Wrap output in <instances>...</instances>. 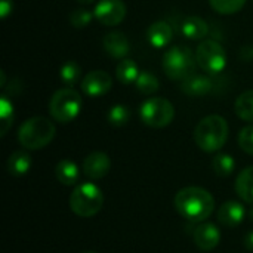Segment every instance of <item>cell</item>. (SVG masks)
<instances>
[{"mask_svg": "<svg viewBox=\"0 0 253 253\" xmlns=\"http://www.w3.org/2000/svg\"><path fill=\"white\" fill-rule=\"evenodd\" d=\"M80 76H82V68L76 61H67L59 68V77L62 83L67 84L68 87H73L80 80Z\"/></svg>", "mask_w": 253, "mask_h": 253, "instance_id": "24", "label": "cell"}, {"mask_svg": "<svg viewBox=\"0 0 253 253\" xmlns=\"http://www.w3.org/2000/svg\"><path fill=\"white\" fill-rule=\"evenodd\" d=\"M113 86V79L104 70L89 71L82 80V90L90 98H98L105 95Z\"/></svg>", "mask_w": 253, "mask_h": 253, "instance_id": "10", "label": "cell"}, {"mask_svg": "<svg viewBox=\"0 0 253 253\" xmlns=\"http://www.w3.org/2000/svg\"><path fill=\"white\" fill-rule=\"evenodd\" d=\"M135 84H136V89L139 92H142L144 95H153L160 87L159 79L150 71H141L136 82H135Z\"/></svg>", "mask_w": 253, "mask_h": 253, "instance_id": "25", "label": "cell"}, {"mask_svg": "<svg viewBox=\"0 0 253 253\" xmlns=\"http://www.w3.org/2000/svg\"><path fill=\"white\" fill-rule=\"evenodd\" d=\"M228 139V123L219 114H211L202 119L194 129L197 147L206 153L219 151Z\"/></svg>", "mask_w": 253, "mask_h": 253, "instance_id": "2", "label": "cell"}, {"mask_svg": "<svg viewBox=\"0 0 253 253\" xmlns=\"http://www.w3.org/2000/svg\"><path fill=\"white\" fill-rule=\"evenodd\" d=\"M79 3H83V4H90V3H93L95 0H77Z\"/></svg>", "mask_w": 253, "mask_h": 253, "instance_id": "33", "label": "cell"}, {"mask_svg": "<svg viewBox=\"0 0 253 253\" xmlns=\"http://www.w3.org/2000/svg\"><path fill=\"white\" fill-rule=\"evenodd\" d=\"M236 193L242 200L253 203V166L243 169L236 179Z\"/></svg>", "mask_w": 253, "mask_h": 253, "instance_id": "20", "label": "cell"}, {"mask_svg": "<svg viewBox=\"0 0 253 253\" xmlns=\"http://www.w3.org/2000/svg\"><path fill=\"white\" fill-rule=\"evenodd\" d=\"M209 3L218 13L233 15L245 6L246 0H209Z\"/></svg>", "mask_w": 253, "mask_h": 253, "instance_id": "28", "label": "cell"}, {"mask_svg": "<svg viewBox=\"0 0 253 253\" xmlns=\"http://www.w3.org/2000/svg\"><path fill=\"white\" fill-rule=\"evenodd\" d=\"M139 68H138V64L130 59V58H125L122 59L119 64H117V68H116V76L119 79V82L122 84H130V83H135L138 76H139Z\"/></svg>", "mask_w": 253, "mask_h": 253, "instance_id": "21", "label": "cell"}, {"mask_svg": "<svg viewBox=\"0 0 253 253\" xmlns=\"http://www.w3.org/2000/svg\"><path fill=\"white\" fill-rule=\"evenodd\" d=\"M111 168V160L108 154L102 151H93L83 160V173L89 179H101L107 176Z\"/></svg>", "mask_w": 253, "mask_h": 253, "instance_id": "11", "label": "cell"}, {"mask_svg": "<svg viewBox=\"0 0 253 253\" xmlns=\"http://www.w3.org/2000/svg\"><path fill=\"white\" fill-rule=\"evenodd\" d=\"M82 95L73 87H64L56 90L49 102L50 116L59 123L73 122L82 110Z\"/></svg>", "mask_w": 253, "mask_h": 253, "instance_id": "6", "label": "cell"}, {"mask_svg": "<svg viewBox=\"0 0 253 253\" xmlns=\"http://www.w3.org/2000/svg\"><path fill=\"white\" fill-rule=\"evenodd\" d=\"M139 116L147 126L154 129H162L172 123L175 117V108L170 101L160 96H154V98H148L141 104Z\"/></svg>", "mask_w": 253, "mask_h": 253, "instance_id": "7", "label": "cell"}, {"mask_svg": "<svg viewBox=\"0 0 253 253\" xmlns=\"http://www.w3.org/2000/svg\"><path fill=\"white\" fill-rule=\"evenodd\" d=\"M95 18L108 27L120 24L126 16V4L122 0H99L93 10Z\"/></svg>", "mask_w": 253, "mask_h": 253, "instance_id": "9", "label": "cell"}, {"mask_svg": "<svg viewBox=\"0 0 253 253\" xmlns=\"http://www.w3.org/2000/svg\"><path fill=\"white\" fill-rule=\"evenodd\" d=\"M31 156L24 150H18L13 151L7 159V172L12 176H24L31 169Z\"/></svg>", "mask_w": 253, "mask_h": 253, "instance_id": "18", "label": "cell"}, {"mask_svg": "<svg viewBox=\"0 0 253 253\" xmlns=\"http://www.w3.org/2000/svg\"><path fill=\"white\" fill-rule=\"evenodd\" d=\"M13 9V1L12 0H0V16L4 19L7 15H10Z\"/></svg>", "mask_w": 253, "mask_h": 253, "instance_id": "31", "label": "cell"}, {"mask_svg": "<svg viewBox=\"0 0 253 253\" xmlns=\"http://www.w3.org/2000/svg\"><path fill=\"white\" fill-rule=\"evenodd\" d=\"M0 122H1L0 135L4 136L13 122V104L7 98L6 93L1 95V98H0Z\"/></svg>", "mask_w": 253, "mask_h": 253, "instance_id": "26", "label": "cell"}, {"mask_svg": "<svg viewBox=\"0 0 253 253\" xmlns=\"http://www.w3.org/2000/svg\"><path fill=\"white\" fill-rule=\"evenodd\" d=\"M172 37H173V30L166 21H156L147 30V40L156 49L166 47L170 43Z\"/></svg>", "mask_w": 253, "mask_h": 253, "instance_id": "16", "label": "cell"}, {"mask_svg": "<svg viewBox=\"0 0 253 253\" xmlns=\"http://www.w3.org/2000/svg\"><path fill=\"white\" fill-rule=\"evenodd\" d=\"M55 176L62 185L71 187V185L77 184L79 176H80V170H79V166L74 162H71L68 159H64V160L56 163Z\"/></svg>", "mask_w": 253, "mask_h": 253, "instance_id": "19", "label": "cell"}, {"mask_svg": "<svg viewBox=\"0 0 253 253\" xmlns=\"http://www.w3.org/2000/svg\"><path fill=\"white\" fill-rule=\"evenodd\" d=\"M245 218H246L245 206L234 200L224 203L218 211V221L228 228H234L240 225L245 221Z\"/></svg>", "mask_w": 253, "mask_h": 253, "instance_id": "13", "label": "cell"}, {"mask_svg": "<svg viewBox=\"0 0 253 253\" xmlns=\"http://www.w3.org/2000/svg\"><path fill=\"white\" fill-rule=\"evenodd\" d=\"M245 248H246L248 251L253 252V230L252 231H249V233L245 236Z\"/></svg>", "mask_w": 253, "mask_h": 253, "instance_id": "32", "label": "cell"}, {"mask_svg": "<svg viewBox=\"0 0 253 253\" xmlns=\"http://www.w3.org/2000/svg\"><path fill=\"white\" fill-rule=\"evenodd\" d=\"M196 62L197 59L193 50L185 44L172 46L163 55V70L172 80H185L194 74Z\"/></svg>", "mask_w": 253, "mask_h": 253, "instance_id": "5", "label": "cell"}, {"mask_svg": "<svg viewBox=\"0 0 253 253\" xmlns=\"http://www.w3.org/2000/svg\"><path fill=\"white\" fill-rule=\"evenodd\" d=\"M55 125L42 116L25 120L18 130V141L25 150H42L55 138Z\"/></svg>", "mask_w": 253, "mask_h": 253, "instance_id": "3", "label": "cell"}, {"mask_svg": "<svg viewBox=\"0 0 253 253\" xmlns=\"http://www.w3.org/2000/svg\"><path fill=\"white\" fill-rule=\"evenodd\" d=\"M212 168L215 170V173L221 178L230 176L234 169H236V162L233 159V156L227 154V153H219L213 157L212 162Z\"/></svg>", "mask_w": 253, "mask_h": 253, "instance_id": "23", "label": "cell"}, {"mask_svg": "<svg viewBox=\"0 0 253 253\" xmlns=\"http://www.w3.org/2000/svg\"><path fill=\"white\" fill-rule=\"evenodd\" d=\"M179 31L190 40H202L209 33V25L200 16H187L179 24Z\"/></svg>", "mask_w": 253, "mask_h": 253, "instance_id": "17", "label": "cell"}, {"mask_svg": "<svg viewBox=\"0 0 253 253\" xmlns=\"http://www.w3.org/2000/svg\"><path fill=\"white\" fill-rule=\"evenodd\" d=\"M181 89H182V92L185 95L193 96V98L205 96V95H208V93L212 92V89H213V80L209 79V77H206V76L191 74L185 80H182Z\"/></svg>", "mask_w": 253, "mask_h": 253, "instance_id": "15", "label": "cell"}, {"mask_svg": "<svg viewBox=\"0 0 253 253\" xmlns=\"http://www.w3.org/2000/svg\"><path fill=\"white\" fill-rule=\"evenodd\" d=\"M249 216H251V219H252V221H253V208H252V209H251V212H249Z\"/></svg>", "mask_w": 253, "mask_h": 253, "instance_id": "34", "label": "cell"}, {"mask_svg": "<svg viewBox=\"0 0 253 253\" xmlns=\"http://www.w3.org/2000/svg\"><path fill=\"white\" fill-rule=\"evenodd\" d=\"M104 205V194L92 182H83L74 187L70 196V209L80 218L95 216Z\"/></svg>", "mask_w": 253, "mask_h": 253, "instance_id": "4", "label": "cell"}, {"mask_svg": "<svg viewBox=\"0 0 253 253\" xmlns=\"http://www.w3.org/2000/svg\"><path fill=\"white\" fill-rule=\"evenodd\" d=\"M107 119H108L110 125H113L116 127L125 126L130 119V110L123 104H116L108 110Z\"/></svg>", "mask_w": 253, "mask_h": 253, "instance_id": "27", "label": "cell"}, {"mask_svg": "<svg viewBox=\"0 0 253 253\" xmlns=\"http://www.w3.org/2000/svg\"><path fill=\"white\" fill-rule=\"evenodd\" d=\"M173 205L182 218L191 222H202L212 215L215 199L202 187H185L176 193Z\"/></svg>", "mask_w": 253, "mask_h": 253, "instance_id": "1", "label": "cell"}, {"mask_svg": "<svg viewBox=\"0 0 253 253\" xmlns=\"http://www.w3.org/2000/svg\"><path fill=\"white\" fill-rule=\"evenodd\" d=\"M83 253H98V252H92V251H89V252H83Z\"/></svg>", "mask_w": 253, "mask_h": 253, "instance_id": "35", "label": "cell"}, {"mask_svg": "<svg viewBox=\"0 0 253 253\" xmlns=\"http://www.w3.org/2000/svg\"><path fill=\"white\" fill-rule=\"evenodd\" d=\"M236 114L245 120L253 123V89L243 92L236 101Z\"/></svg>", "mask_w": 253, "mask_h": 253, "instance_id": "22", "label": "cell"}, {"mask_svg": "<svg viewBox=\"0 0 253 253\" xmlns=\"http://www.w3.org/2000/svg\"><path fill=\"white\" fill-rule=\"evenodd\" d=\"M102 46H104V50L110 56L117 58V59H125L127 53L130 52V43L127 37L119 31L108 33L102 40Z\"/></svg>", "mask_w": 253, "mask_h": 253, "instance_id": "14", "label": "cell"}, {"mask_svg": "<svg viewBox=\"0 0 253 253\" xmlns=\"http://www.w3.org/2000/svg\"><path fill=\"white\" fill-rule=\"evenodd\" d=\"M239 145L245 153L253 156V126H246L242 129L239 135Z\"/></svg>", "mask_w": 253, "mask_h": 253, "instance_id": "30", "label": "cell"}, {"mask_svg": "<svg viewBox=\"0 0 253 253\" xmlns=\"http://www.w3.org/2000/svg\"><path fill=\"white\" fill-rule=\"evenodd\" d=\"M193 240H194L196 246L200 251L209 252V251H213L219 245V242H221V231L218 230L216 225H213L211 222H205V224H200L194 230Z\"/></svg>", "mask_w": 253, "mask_h": 253, "instance_id": "12", "label": "cell"}, {"mask_svg": "<svg viewBox=\"0 0 253 253\" xmlns=\"http://www.w3.org/2000/svg\"><path fill=\"white\" fill-rule=\"evenodd\" d=\"M196 59L209 74H219L227 67V52L216 40H203L196 50Z\"/></svg>", "mask_w": 253, "mask_h": 253, "instance_id": "8", "label": "cell"}, {"mask_svg": "<svg viewBox=\"0 0 253 253\" xmlns=\"http://www.w3.org/2000/svg\"><path fill=\"white\" fill-rule=\"evenodd\" d=\"M93 16L95 15L90 10L80 7V9H76V10H73L70 13V24L74 28H84V27H87L90 24Z\"/></svg>", "mask_w": 253, "mask_h": 253, "instance_id": "29", "label": "cell"}]
</instances>
